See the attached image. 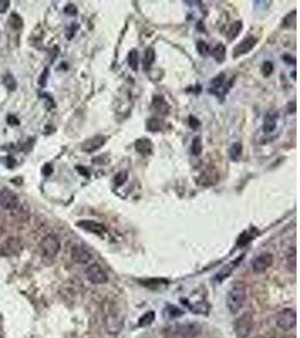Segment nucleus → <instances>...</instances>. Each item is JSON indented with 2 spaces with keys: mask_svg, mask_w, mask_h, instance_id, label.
<instances>
[{
  "mask_svg": "<svg viewBox=\"0 0 300 338\" xmlns=\"http://www.w3.org/2000/svg\"><path fill=\"white\" fill-rule=\"evenodd\" d=\"M246 299V288L242 282L234 283L232 288L228 290L226 305L228 310L232 314H237L245 304Z\"/></svg>",
  "mask_w": 300,
  "mask_h": 338,
  "instance_id": "f257e3e1",
  "label": "nucleus"
},
{
  "mask_svg": "<svg viewBox=\"0 0 300 338\" xmlns=\"http://www.w3.org/2000/svg\"><path fill=\"white\" fill-rule=\"evenodd\" d=\"M276 324L282 331H290L297 324V314L295 309L285 308L280 310L276 316Z\"/></svg>",
  "mask_w": 300,
  "mask_h": 338,
  "instance_id": "f03ea898",
  "label": "nucleus"
},
{
  "mask_svg": "<svg viewBox=\"0 0 300 338\" xmlns=\"http://www.w3.org/2000/svg\"><path fill=\"white\" fill-rule=\"evenodd\" d=\"M39 248H41L44 256L48 258L55 257L61 248L60 239L55 235H46L45 237H43L41 243H39Z\"/></svg>",
  "mask_w": 300,
  "mask_h": 338,
  "instance_id": "7ed1b4c3",
  "label": "nucleus"
},
{
  "mask_svg": "<svg viewBox=\"0 0 300 338\" xmlns=\"http://www.w3.org/2000/svg\"><path fill=\"white\" fill-rule=\"evenodd\" d=\"M253 317L251 314H244L242 315L240 318L236 320L235 326V335L237 338H248L250 334L252 333L253 329Z\"/></svg>",
  "mask_w": 300,
  "mask_h": 338,
  "instance_id": "20e7f679",
  "label": "nucleus"
},
{
  "mask_svg": "<svg viewBox=\"0 0 300 338\" xmlns=\"http://www.w3.org/2000/svg\"><path fill=\"white\" fill-rule=\"evenodd\" d=\"M19 199L15 192L9 188H1L0 190V206L8 211H12L18 208Z\"/></svg>",
  "mask_w": 300,
  "mask_h": 338,
  "instance_id": "39448f33",
  "label": "nucleus"
},
{
  "mask_svg": "<svg viewBox=\"0 0 300 338\" xmlns=\"http://www.w3.org/2000/svg\"><path fill=\"white\" fill-rule=\"evenodd\" d=\"M87 279L92 284H105L108 282V275L98 264H91L86 270Z\"/></svg>",
  "mask_w": 300,
  "mask_h": 338,
  "instance_id": "423d86ee",
  "label": "nucleus"
},
{
  "mask_svg": "<svg viewBox=\"0 0 300 338\" xmlns=\"http://www.w3.org/2000/svg\"><path fill=\"white\" fill-rule=\"evenodd\" d=\"M273 263V255L271 253L260 254L252 261V270L255 273H264Z\"/></svg>",
  "mask_w": 300,
  "mask_h": 338,
  "instance_id": "0eeeda50",
  "label": "nucleus"
},
{
  "mask_svg": "<svg viewBox=\"0 0 300 338\" xmlns=\"http://www.w3.org/2000/svg\"><path fill=\"white\" fill-rule=\"evenodd\" d=\"M71 257L72 260L78 263V264H82V265H87L92 261V254L88 250L87 248L83 247V246H73L71 249Z\"/></svg>",
  "mask_w": 300,
  "mask_h": 338,
  "instance_id": "6e6552de",
  "label": "nucleus"
},
{
  "mask_svg": "<svg viewBox=\"0 0 300 338\" xmlns=\"http://www.w3.org/2000/svg\"><path fill=\"white\" fill-rule=\"evenodd\" d=\"M258 38L251 35V36L245 37L240 44H237L233 50V56L234 58H238V56L249 53V52L257 45Z\"/></svg>",
  "mask_w": 300,
  "mask_h": 338,
  "instance_id": "1a4fd4ad",
  "label": "nucleus"
},
{
  "mask_svg": "<svg viewBox=\"0 0 300 338\" xmlns=\"http://www.w3.org/2000/svg\"><path fill=\"white\" fill-rule=\"evenodd\" d=\"M77 227L81 228V229L86 230L88 232H91V234H96V235H104L106 232V228L101 225V223H98L92 220L78 221Z\"/></svg>",
  "mask_w": 300,
  "mask_h": 338,
  "instance_id": "9d476101",
  "label": "nucleus"
},
{
  "mask_svg": "<svg viewBox=\"0 0 300 338\" xmlns=\"http://www.w3.org/2000/svg\"><path fill=\"white\" fill-rule=\"evenodd\" d=\"M219 174L215 168L206 169L204 173L200 174L199 179H198V184L200 186H211L218 181Z\"/></svg>",
  "mask_w": 300,
  "mask_h": 338,
  "instance_id": "9b49d317",
  "label": "nucleus"
},
{
  "mask_svg": "<svg viewBox=\"0 0 300 338\" xmlns=\"http://www.w3.org/2000/svg\"><path fill=\"white\" fill-rule=\"evenodd\" d=\"M106 142V137L104 135H96L94 138H90L86 140L85 142L82 143V150L86 151V152H92V151H96L100 149L101 147L104 146Z\"/></svg>",
  "mask_w": 300,
  "mask_h": 338,
  "instance_id": "f8f14e48",
  "label": "nucleus"
},
{
  "mask_svg": "<svg viewBox=\"0 0 300 338\" xmlns=\"http://www.w3.org/2000/svg\"><path fill=\"white\" fill-rule=\"evenodd\" d=\"M277 123H278V114L276 112H269L266 117H264L263 122V132L267 134H270L275 132L277 129Z\"/></svg>",
  "mask_w": 300,
  "mask_h": 338,
  "instance_id": "ddd939ff",
  "label": "nucleus"
},
{
  "mask_svg": "<svg viewBox=\"0 0 300 338\" xmlns=\"http://www.w3.org/2000/svg\"><path fill=\"white\" fill-rule=\"evenodd\" d=\"M135 149H136V151L141 153L142 156H149L152 153L153 144H152L151 140H150V139L142 138V139L136 140Z\"/></svg>",
  "mask_w": 300,
  "mask_h": 338,
  "instance_id": "4468645a",
  "label": "nucleus"
},
{
  "mask_svg": "<svg viewBox=\"0 0 300 338\" xmlns=\"http://www.w3.org/2000/svg\"><path fill=\"white\" fill-rule=\"evenodd\" d=\"M153 107L156 112L160 114H167L169 112V105L165 102V99L162 97V96H155L153 98Z\"/></svg>",
  "mask_w": 300,
  "mask_h": 338,
  "instance_id": "2eb2a0df",
  "label": "nucleus"
},
{
  "mask_svg": "<svg viewBox=\"0 0 300 338\" xmlns=\"http://www.w3.org/2000/svg\"><path fill=\"white\" fill-rule=\"evenodd\" d=\"M210 53L217 62H223L225 60V56H226V47H225V45H223L222 43H219V44L216 45L214 49L210 51Z\"/></svg>",
  "mask_w": 300,
  "mask_h": 338,
  "instance_id": "dca6fc26",
  "label": "nucleus"
},
{
  "mask_svg": "<svg viewBox=\"0 0 300 338\" xmlns=\"http://www.w3.org/2000/svg\"><path fill=\"white\" fill-rule=\"evenodd\" d=\"M154 61H155V51H154L152 47H149V49H147V51H145L143 59L144 68L150 69V67L154 63Z\"/></svg>",
  "mask_w": 300,
  "mask_h": 338,
  "instance_id": "f3484780",
  "label": "nucleus"
},
{
  "mask_svg": "<svg viewBox=\"0 0 300 338\" xmlns=\"http://www.w3.org/2000/svg\"><path fill=\"white\" fill-rule=\"evenodd\" d=\"M242 151H243V147H242V144L240 142H235L232 144V147L229 148V157H231V159L236 161L240 159V157L242 156Z\"/></svg>",
  "mask_w": 300,
  "mask_h": 338,
  "instance_id": "a211bd4d",
  "label": "nucleus"
},
{
  "mask_svg": "<svg viewBox=\"0 0 300 338\" xmlns=\"http://www.w3.org/2000/svg\"><path fill=\"white\" fill-rule=\"evenodd\" d=\"M242 27H243V24H242V21H235V23H234L228 29L227 38L232 41V39L237 37V35L240 34V32L242 30Z\"/></svg>",
  "mask_w": 300,
  "mask_h": 338,
  "instance_id": "6ab92c4d",
  "label": "nucleus"
},
{
  "mask_svg": "<svg viewBox=\"0 0 300 338\" xmlns=\"http://www.w3.org/2000/svg\"><path fill=\"white\" fill-rule=\"evenodd\" d=\"M2 83L6 86L7 89H9L11 91L17 88V81L11 73H6L5 76H3Z\"/></svg>",
  "mask_w": 300,
  "mask_h": 338,
  "instance_id": "aec40b11",
  "label": "nucleus"
},
{
  "mask_svg": "<svg viewBox=\"0 0 300 338\" xmlns=\"http://www.w3.org/2000/svg\"><path fill=\"white\" fill-rule=\"evenodd\" d=\"M139 59L140 58H139L138 50L133 49L129 53V59H127V61H129L130 67L132 68V70H134V71H136V70H138V68H139Z\"/></svg>",
  "mask_w": 300,
  "mask_h": 338,
  "instance_id": "412c9836",
  "label": "nucleus"
},
{
  "mask_svg": "<svg viewBox=\"0 0 300 338\" xmlns=\"http://www.w3.org/2000/svg\"><path fill=\"white\" fill-rule=\"evenodd\" d=\"M147 128L150 132H157L162 129V121L158 120L156 117H152L148 121Z\"/></svg>",
  "mask_w": 300,
  "mask_h": 338,
  "instance_id": "4be33fe9",
  "label": "nucleus"
},
{
  "mask_svg": "<svg viewBox=\"0 0 300 338\" xmlns=\"http://www.w3.org/2000/svg\"><path fill=\"white\" fill-rule=\"evenodd\" d=\"M191 152L193 156H199L202 152V143L199 137L193 139V141L191 143Z\"/></svg>",
  "mask_w": 300,
  "mask_h": 338,
  "instance_id": "5701e85b",
  "label": "nucleus"
},
{
  "mask_svg": "<svg viewBox=\"0 0 300 338\" xmlns=\"http://www.w3.org/2000/svg\"><path fill=\"white\" fill-rule=\"evenodd\" d=\"M154 317H155V315H154L153 311H150V313L145 314L142 318L140 319V323L139 325L141 327H144V326H149V325H151L154 320Z\"/></svg>",
  "mask_w": 300,
  "mask_h": 338,
  "instance_id": "b1692460",
  "label": "nucleus"
},
{
  "mask_svg": "<svg viewBox=\"0 0 300 338\" xmlns=\"http://www.w3.org/2000/svg\"><path fill=\"white\" fill-rule=\"evenodd\" d=\"M296 24V11L290 12V14L287 15L284 20H282V26L286 28H289L291 26H295Z\"/></svg>",
  "mask_w": 300,
  "mask_h": 338,
  "instance_id": "393cba45",
  "label": "nucleus"
},
{
  "mask_svg": "<svg viewBox=\"0 0 300 338\" xmlns=\"http://www.w3.org/2000/svg\"><path fill=\"white\" fill-rule=\"evenodd\" d=\"M9 25L12 28L15 29H19L21 26H23V20H21L20 17L16 14H11L10 18H9Z\"/></svg>",
  "mask_w": 300,
  "mask_h": 338,
  "instance_id": "a878e982",
  "label": "nucleus"
},
{
  "mask_svg": "<svg viewBox=\"0 0 300 338\" xmlns=\"http://www.w3.org/2000/svg\"><path fill=\"white\" fill-rule=\"evenodd\" d=\"M287 261H288V266L291 271L293 269V272L296 271V249L293 248L289 250V254L287 255Z\"/></svg>",
  "mask_w": 300,
  "mask_h": 338,
  "instance_id": "bb28decb",
  "label": "nucleus"
},
{
  "mask_svg": "<svg viewBox=\"0 0 300 338\" xmlns=\"http://www.w3.org/2000/svg\"><path fill=\"white\" fill-rule=\"evenodd\" d=\"M197 50L199 52V54L201 55H208L210 53V47L204 41H199L197 43Z\"/></svg>",
  "mask_w": 300,
  "mask_h": 338,
  "instance_id": "cd10ccee",
  "label": "nucleus"
},
{
  "mask_svg": "<svg viewBox=\"0 0 300 338\" xmlns=\"http://www.w3.org/2000/svg\"><path fill=\"white\" fill-rule=\"evenodd\" d=\"M126 181H127V173L126 172L118 173V174H116V176L114 177V183L116 186H122Z\"/></svg>",
  "mask_w": 300,
  "mask_h": 338,
  "instance_id": "c85d7f7f",
  "label": "nucleus"
},
{
  "mask_svg": "<svg viewBox=\"0 0 300 338\" xmlns=\"http://www.w3.org/2000/svg\"><path fill=\"white\" fill-rule=\"evenodd\" d=\"M224 81H225V74L220 73V74H218L217 77H215L213 79V81H211V85H213L214 88H220V87L224 85Z\"/></svg>",
  "mask_w": 300,
  "mask_h": 338,
  "instance_id": "c756f323",
  "label": "nucleus"
},
{
  "mask_svg": "<svg viewBox=\"0 0 300 338\" xmlns=\"http://www.w3.org/2000/svg\"><path fill=\"white\" fill-rule=\"evenodd\" d=\"M272 72H273V64L270 61H266L262 65V73L264 74V77H269Z\"/></svg>",
  "mask_w": 300,
  "mask_h": 338,
  "instance_id": "7c9ffc66",
  "label": "nucleus"
},
{
  "mask_svg": "<svg viewBox=\"0 0 300 338\" xmlns=\"http://www.w3.org/2000/svg\"><path fill=\"white\" fill-rule=\"evenodd\" d=\"M64 12L65 14H68L70 16H76L77 15V8L74 5H72V3H69V5L64 8Z\"/></svg>",
  "mask_w": 300,
  "mask_h": 338,
  "instance_id": "2f4dec72",
  "label": "nucleus"
},
{
  "mask_svg": "<svg viewBox=\"0 0 300 338\" xmlns=\"http://www.w3.org/2000/svg\"><path fill=\"white\" fill-rule=\"evenodd\" d=\"M10 6V1L8 0H0V14H3L8 10V8Z\"/></svg>",
  "mask_w": 300,
  "mask_h": 338,
  "instance_id": "473e14b6",
  "label": "nucleus"
},
{
  "mask_svg": "<svg viewBox=\"0 0 300 338\" xmlns=\"http://www.w3.org/2000/svg\"><path fill=\"white\" fill-rule=\"evenodd\" d=\"M189 124H190L192 129H197L198 126L200 125V122H199V120H197L195 116H190V117H189Z\"/></svg>",
  "mask_w": 300,
  "mask_h": 338,
  "instance_id": "72a5a7b5",
  "label": "nucleus"
},
{
  "mask_svg": "<svg viewBox=\"0 0 300 338\" xmlns=\"http://www.w3.org/2000/svg\"><path fill=\"white\" fill-rule=\"evenodd\" d=\"M42 173H43V175H45V176H50V175L53 173L52 166L51 165L44 166L43 169H42Z\"/></svg>",
  "mask_w": 300,
  "mask_h": 338,
  "instance_id": "f704fd0d",
  "label": "nucleus"
},
{
  "mask_svg": "<svg viewBox=\"0 0 300 338\" xmlns=\"http://www.w3.org/2000/svg\"><path fill=\"white\" fill-rule=\"evenodd\" d=\"M8 123H9V124H19V121L17 120V118L15 116H8Z\"/></svg>",
  "mask_w": 300,
  "mask_h": 338,
  "instance_id": "c9c22d12",
  "label": "nucleus"
},
{
  "mask_svg": "<svg viewBox=\"0 0 300 338\" xmlns=\"http://www.w3.org/2000/svg\"><path fill=\"white\" fill-rule=\"evenodd\" d=\"M47 73H48V71H47V70H45V71H44V72H43V74H42V80H39V83H41L42 86H45V83H46V76H47Z\"/></svg>",
  "mask_w": 300,
  "mask_h": 338,
  "instance_id": "e433bc0d",
  "label": "nucleus"
},
{
  "mask_svg": "<svg viewBox=\"0 0 300 338\" xmlns=\"http://www.w3.org/2000/svg\"><path fill=\"white\" fill-rule=\"evenodd\" d=\"M77 169H78V172H80L82 175H86V176H88V175H89V173H88V170L86 168H83V167H81V166H78Z\"/></svg>",
  "mask_w": 300,
  "mask_h": 338,
  "instance_id": "4c0bfd02",
  "label": "nucleus"
},
{
  "mask_svg": "<svg viewBox=\"0 0 300 338\" xmlns=\"http://www.w3.org/2000/svg\"><path fill=\"white\" fill-rule=\"evenodd\" d=\"M0 338H2V332H1V328H0Z\"/></svg>",
  "mask_w": 300,
  "mask_h": 338,
  "instance_id": "58836bf2",
  "label": "nucleus"
}]
</instances>
